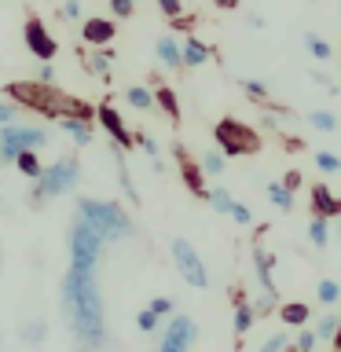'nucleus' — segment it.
I'll return each instance as SVG.
<instances>
[{
    "mask_svg": "<svg viewBox=\"0 0 341 352\" xmlns=\"http://www.w3.org/2000/svg\"><path fill=\"white\" fill-rule=\"evenodd\" d=\"M59 132H66L77 147H92V121H85V118H59Z\"/></svg>",
    "mask_w": 341,
    "mask_h": 352,
    "instance_id": "a211bd4d",
    "label": "nucleus"
},
{
    "mask_svg": "<svg viewBox=\"0 0 341 352\" xmlns=\"http://www.w3.org/2000/svg\"><path fill=\"white\" fill-rule=\"evenodd\" d=\"M154 103L165 110V118L180 121V99H176V92H173L169 85H158V88H154Z\"/></svg>",
    "mask_w": 341,
    "mask_h": 352,
    "instance_id": "cd10ccee",
    "label": "nucleus"
},
{
    "mask_svg": "<svg viewBox=\"0 0 341 352\" xmlns=\"http://www.w3.org/2000/svg\"><path fill=\"white\" fill-rule=\"evenodd\" d=\"M198 165H202V173H206V176H224V169H228V158H224L220 151H206Z\"/></svg>",
    "mask_w": 341,
    "mask_h": 352,
    "instance_id": "f704fd0d",
    "label": "nucleus"
},
{
    "mask_svg": "<svg viewBox=\"0 0 341 352\" xmlns=\"http://www.w3.org/2000/svg\"><path fill=\"white\" fill-rule=\"evenodd\" d=\"M15 118H19V103H11V99L4 96V99H0V129L15 125Z\"/></svg>",
    "mask_w": 341,
    "mask_h": 352,
    "instance_id": "c03bdc74",
    "label": "nucleus"
},
{
    "mask_svg": "<svg viewBox=\"0 0 341 352\" xmlns=\"http://www.w3.org/2000/svg\"><path fill=\"white\" fill-rule=\"evenodd\" d=\"M272 272H275V257L261 246V242H253V275H257V283H261V290H264V294H275V297H279Z\"/></svg>",
    "mask_w": 341,
    "mask_h": 352,
    "instance_id": "4468645a",
    "label": "nucleus"
},
{
    "mask_svg": "<svg viewBox=\"0 0 341 352\" xmlns=\"http://www.w3.org/2000/svg\"><path fill=\"white\" fill-rule=\"evenodd\" d=\"M110 63H114L110 48H96L92 55H85V70L92 77H103V81H110Z\"/></svg>",
    "mask_w": 341,
    "mask_h": 352,
    "instance_id": "412c9836",
    "label": "nucleus"
},
{
    "mask_svg": "<svg viewBox=\"0 0 341 352\" xmlns=\"http://www.w3.org/2000/svg\"><path fill=\"white\" fill-rule=\"evenodd\" d=\"M77 184H81V162H77V154H63L59 162L44 165V173L37 176V180H33L30 206H33V209H41L44 202H52V198L70 195Z\"/></svg>",
    "mask_w": 341,
    "mask_h": 352,
    "instance_id": "7ed1b4c3",
    "label": "nucleus"
},
{
    "mask_svg": "<svg viewBox=\"0 0 341 352\" xmlns=\"http://www.w3.org/2000/svg\"><path fill=\"white\" fill-rule=\"evenodd\" d=\"M136 143H140V151L151 158V169L162 176V173H165V158H162V147L154 143V136H147V132H140V136H136Z\"/></svg>",
    "mask_w": 341,
    "mask_h": 352,
    "instance_id": "2f4dec72",
    "label": "nucleus"
},
{
    "mask_svg": "<svg viewBox=\"0 0 341 352\" xmlns=\"http://www.w3.org/2000/svg\"><path fill=\"white\" fill-rule=\"evenodd\" d=\"M213 140H217V151L224 158H242V154L261 151V132L239 118H220L213 125Z\"/></svg>",
    "mask_w": 341,
    "mask_h": 352,
    "instance_id": "423d86ee",
    "label": "nucleus"
},
{
    "mask_svg": "<svg viewBox=\"0 0 341 352\" xmlns=\"http://www.w3.org/2000/svg\"><path fill=\"white\" fill-rule=\"evenodd\" d=\"M22 41H26L30 55H37L41 63H52V59H55V52H59V41L52 37L48 26H44L37 15H30V19H26V26H22Z\"/></svg>",
    "mask_w": 341,
    "mask_h": 352,
    "instance_id": "9d476101",
    "label": "nucleus"
},
{
    "mask_svg": "<svg viewBox=\"0 0 341 352\" xmlns=\"http://www.w3.org/2000/svg\"><path fill=\"white\" fill-rule=\"evenodd\" d=\"M151 312L154 316H162V319H169V316H176V305H173V297H151Z\"/></svg>",
    "mask_w": 341,
    "mask_h": 352,
    "instance_id": "a19ab883",
    "label": "nucleus"
},
{
    "mask_svg": "<svg viewBox=\"0 0 341 352\" xmlns=\"http://www.w3.org/2000/svg\"><path fill=\"white\" fill-rule=\"evenodd\" d=\"M176 162H180V176H184V187L191 191L195 198H206L209 195V187H206V173H202V165H198L195 158H187V151L176 143Z\"/></svg>",
    "mask_w": 341,
    "mask_h": 352,
    "instance_id": "ddd939ff",
    "label": "nucleus"
},
{
    "mask_svg": "<svg viewBox=\"0 0 341 352\" xmlns=\"http://www.w3.org/2000/svg\"><path fill=\"white\" fill-rule=\"evenodd\" d=\"M334 352H341V334H338V341H334Z\"/></svg>",
    "mask_w": 341,
    "mask_h": 352,
    "instance_id": "6e6d98bb",
    "label": "nucleus"
},
{
    "mask_svg": "<svg viewBox=\"0 0 341 352\" xmlns=\"http://www.w3.org/2000/svg\"><path fill=\"white\" fill-rule=\"evenodd\" d=\"M0 272H4V253H0Z\"/></svg>",
    "mask_w": 341,
    "mask_h": 352,
    "instance_id": "4d7b16f0",
    "label": "nucleus"
},
{
    "mask_svg": "<svg viewBox=\"0 0 341 352\" xmlns=\"http://www.w3.org/2000/svg\"><path fill=\"white\" fill-rule=\"evenodd\" d=\"M316 334H319V345H334L338 334H341V316L338 312H327V316H319V323H316Z\"/></svg>",
    "mask_w": 341,
    "mask_h": 352,
    "instance_id": "a878e982",
    "label": "nucleus"
},
{
    "mask_svg": "<svg viewBox=\"0 0 341 352\" xmlns=\"http://www.w3.org/2000/svg\"><path fill=\"white\" fill-rule=\"evenodd\" d=\"M308 77H312L316 85H323V92H327V96H338V81H334V77H327L323 70H308Z\"/></svg>",
    "mask_w": 341,
    "mask_h": 352,
    "instance_id": "de8ad7c7",
    "label": "nucleus"
},
{
    "mask_svg": "<svg viewBox=\"0 0 341 352\" xmlns=\"http://www.w3.org/2000/svg\"><path fill=\"white\" fill-rule=\"evenodd\" d=\"M52 132L44 125H4L0 129V165H15L22 151H41Z\"/></svg>",
    "mask_w": 341,
    "mask_h": 352,
    "instance_id": "0eeeda50",
    "label": "nucleus"
},
{
    "mask_svg": "<svg viewBox=\"0 0 341 352\" xmlns=\"http://www.w3.org/2000/svg\"><path fill=\"white\" fill-rule=\"evenodd\" d=\"M158 11L169 22H176V19H184V0H158Z\"/></svg>",
    "mask_w": 341,
    "mask_h": 352,
    "instance_id": "79ce46f5",
    "label": "nucleus"
},
{
    "mask_svg": "<svg viewBox=\"0 0 341 352\" xmlns=\"http://www.w3.org/2000/svg\"><path fill=\"white\" fill-rule=\"evenodd\" d=\"M286 345H290V330H275V334H268V341L261 345V352H286Z\"/></svg>",
    "mask_w": 341,
    "mask_h": 352,
    "instance_id": "ea45409f",
    "label": "nucleus"
},
{
    "mask_svg": "<svg viewBox=\"0 0 341 352\" xmlns=\"http://www.w3.org/2000/svg\"><path fill=\"white\" fill-rule=\"evenodd\" d=\"M206 202H209V209H213V213H220V217H231V206H235V198H231L228 187H209Z\"/></svg>",
    "mask_w": 341,
    "mask_h": 352,
    "instance_id": "7c9ffc66",
    "label": "nucleus"
},
{
    "mask_svg": "<svg viewBox=\"0 0 341 352\" xmlns=\"http://www.w3.org/2000/svg\"><path fill=\"white\" fill-rule=\"evenodd\" d=\"M330 224H334V235H338V242H341V217H338V220H330Z\"/></svg>",
    "mask_w": 341,
    "mask_h": 352,
    "instance_id": "5fc2aeb1",
    "label": "nucleus"
},
{
    "mask_svg": "<svg viewBox=\"0 0 341 352\" xmlns=\"http://www.w3.org/2000/svg\"><path fill=\"white\" fill-rule=\"evenodd\" d=\"M294 349H297V352H316V349H319V334H316V327H312V330H308V327L297 330Z\"/></svg>",
    "mask_w": 341,
    "mask_h": 352,
    "instance_id": "4c0bfd02",
    "label": "nucleus"
},
{
    "mask_svg": "<svg viewBox=\"0 0 341 352\" xmlns=\"http://www.w3.org/2000/svg\"><path fill=\"white\" fill-rule=\"evenodd\" d=\"M316 301L327 305V308H334V305L341 301V283H338V279H319V286H316Z\"/></svg>",
    "mask_w": 341,
    "mask_h": 352,
    "instance_id": "473e14b6",
    "label": "nucleus"
},
{
    "mask_svg": "<svg viewBox=\"0 0 341 352\" xmlns=\"http://www.w3.org/2000/svg\"><path fill=\"white\" fill-rule=\"evenodd\" d=\"M110 11H114V19H132V11H136V0H107Z\"/></svg>",
    "mask_w": 341,
    "mask_h": 352,
    "instance_id": "49530a36",
    "label": "nucleus"
},
{
    "mask_svg": "<svg viewBox=\"0 0 341 352\" xmlns=\"http://www.w3.org/2000/svg\"><path fill=\"white\" fill-rule=\"evenodd\" d=\"M308 319H312V308H308L305 301H286V305H279V323H286L290 330L308 327Z\"/></svg>",
    "mask_w": 341,
    "mask_h": 352,
    "instance_id": "6ab92c4d",
    "label": "nucleus"
},
{
    "mask_svg": "<svg viewBox=\"0 0 341 352\" xmlns=\"http://www.w3.org/2000/svg\"><path fill=\"white\" fill-rule=\"evenodd\" d=\"M209 59H213V48H209L206 41H198L195 33H191V37H184V66L198 70V66H206Z\"/></svg>",
    "mask_w": 341,
    "mask_h": 352,
    "instance_id": "f3484780",
    "label": "nucleus"
},
{
    "mask_svg": "<svg viewBox=\"0 0 341 352\" xmlns=\"http://www.w3.org/2000/svg\"><path fill=\"white\" fill-rule=\"evenodd\" d=\"M158 323H162V316H154L151 308H140V312H136V330H140V334H154Z\"/></svg>",
    "mask_w": 341,
    "mask_h": 352,
    "instance_id": "58836bf2",
    "label": "nucleus"
},
{
    "mask_svg": "<svg viewBox=\"0 0 341 352\" xmlns=\"http://www.w3.org/2000/svg\"><path fill=\"white\" fill-rule=\"evenodd\" d=\"M250 26H257V30L264 26V15H261V11H253V15H250Z\"/></svg>",
    "mask_w": 341,
    "mask_h": 352,
    "instance_id": "864d4df0",
    "label": "nucleus"
},
{
    "mask_svg": "<svg viewBox=\"0 0 341 352\" xmlns=\"http://www.w3.org/2000/svg\"><path fill=\"white\" fill-rule=\"evenodd\" d=\"M312 213L316 217H327V220H338L341 217V198L330 191L327 184H312Z\"/></svg>",
    "mask_w": 341,
    "mask_h": 352,
    "instance_id": "2eb2a0df",
    "label": "nucleus"
},
{
    "mask_svg": "<svg viewBox=\"0 0 341 352\" xmlns=\"http://www.w3.org/2000/svg\"><path fill=\"white\" fill-rule=\"evenodd\" d=\"M253 323H257V312H253V305L242 297V290H235V338H246L250 330H253Z\"/></svg>",
    "mask_w": 341,
    "mask_h": 352,
    "instance_id": "aec40b11",
    "label": "nucleus"
},
{
    "mask_svg": "<svg viewBox=\"0 0 341 352\" xmlns=\"http://www.w3.org/2000/svg\"><path fill=\"white\" fill-rule=\"evenodd\" d=\"M239 88L246 92V99H253V103H261V107H272V92H268V85L257 81V77H242Z\"/></svg>",
    "mask_w": 341,
    "mask_h": 352,
    "instance_id": "c85d7f7f",
    "label": "nucleus"
},
{
    "mask_svg": "<svg viewBox=\"0 0 341 352\" xmlns=\"http://www.w3.org/2000/svg\"><path fill=\"white\" fill-rule=\"evenodd\" d=\"M264 195H268V202L279 209V213H294V191L283 180H272L268 187H264Z\"/></svg>",
    "mask_w": 341,
    "mask_h": 352,
    "instance_id": "5701e85b",
    "label": "nucleus"
},
{
    "mask_svg": "<svg viewBox=\"0 0 341 352\" xmlns=\"http://www.w3.org/2000/svg\"><path fill=\"white\" fill-rule=\"evenodd\" d=\"M15 165H19V173H22V176H30V184L44 173V165H41V158H37V151H22L19 158H15Z\"/></svg>",
    "mask_w": 341,
    "mask_h": 352,
    "instance_id": "72a5a7b5",
    "label": "nucleus"
},
{
    "mask_svg": "<svg viewBox=\"0 0 341 352\" xmlns=\"http://www.w3.org/2000/svg\"><path fill=\"white\" fill-rule=\"evenodd\" d=\"M283 184H286V187H290V191H297V187H301V184H305V173H301V169H290V173H286V176H283Z\"/></svg>",
    "mask_w": 341,
    "mask_h": 352,
    "instance_id": "09e8293b",
    "label": "nucleus"
},
{
    "mask_svg": "<svg viewBox=\"0 0 341 352\" xmlns=\"http://www.w3.org/2000/svg\"><path fill=\"white\" fill-rule=\"evenodd\" d=\"M275 305H279V297H275V294H264V290H261V297L253 301V312H257V316H268V312H275Z\"/></svg>",
    "mask_w": 341,
    "mask_h": 352,
    "instance_id": "a18cd8bd",
    "label": "nucleus"
},
{
    "mask_svg": "<svg viewBox=\"0 0 341 352\" xmlns=\"http://www.w3.org/2000/svg\"><path fill=\"white\" fill-rule=\"evenodd\" d=\"M305 48H308V55H312V59H319V63H330V59H334L330 41H323L316 30H305Z\"/></svg>",
    "mask_w": 341,
    "mask_h": 352,
    "instance_id": "bb28decb",
    "label": "nucleus"
},
{
    "mask_svg": "<svg viewBox=\"0 0 341 352\" xmlns=\"http://www.w3.org/2000/svg\"><path fill=\"white\" fill-rule=\"evenodd\" d=\"M66 250H70V268H81V272H96L99 257H103L107 250V239L99 235V231L88 224L85 217L70 220V235H66Z\"/></svg>",
    "mask_w": 341,
    "mask_h": 352,
    "instance_id": "39448f33",
    "label": "nucleus"
},
{
    "mask_svg": "<svg viewBox=\"0 0 341 352\" xmlns=\"http://www.w3.org/2000/svg\"><path fill=\"white\" fill-rule=\"evenodd\" d=\"M118 37V22L103 19V15H88L81 22V41L92 44V48H110V41Z\"/></svg>",
    "mask_w": 341,
    "mask_h": 352,
    "instance_id": "f8f14e48",
    "label": "nucleus"
},
{
    "mask_svg": "<svg viewBox=\"0 0 341 352\" xmlns=\"http://www.w3.org/2000/svg\"><path fill=\"white\" fill-rule=\"evenodd\" d=\"M59 308H63V319L74 334L77 352H103L110 345L107 308H103L96 272H81V268L66 272L59 283Z\"/></svg>",
    "mask_w": 341,
    "mask_h": 352,
    "instance_id": "f257e3e1",
    "label": "nucleus"
},
{
    "mask_svg": "<svg viewBox=\"0 0 341 352\" xmlns=\"http://www.w3.org/2000/svg\"><path fill=\"white\" fill-rule=\"evenodd\" d=\"M195 341H198V323L191 316L176 312V316H169V323H165L154 352H191Z\"/></svg>",
    "mask_w": 341,
    "mask_h": 352,
    "instance_id": "1a4fd4ad",
    "label": "nucleus"
},
{
    "mask_svg": "<svg viewBox=\"0 0 341 352\" xmlns=\"http://www.w3.org/2000/svg\"><path fill=\"white\" fill-rule=\"evenodd\" d=\"M96 121L103 125L107 136L114 140V147H121V151L132 147V140H136V136H132V132L125 129V121H121V114L114 110V103H99V107H96Z\"/></svg>",
    "mask_w": 341,
    "mask_h": 352,
    "instance_id": "9b49d317",
    "label": "nucleus"
},
{
    "mask_svg": "<svg viewBox=\"0 0 341 352\" xmlns=\"http://www.w3.org/2000/svg\"><path fill=\"white\" fill-rule=\"evenodd\" d=\"M213 8H220V11H235L239 8V0H209Z\"/></svg>",
    "mask_w": 341,
    "mask_h": 352,
    "instance_id": "603ef678",
    "label": "nucleus"
},
{
    "mask_svg": "<svg viewBox=\"0 0 341 352\" xmlns=\"http://www.w3.org/2000/svg\"><path fill=\"white\" fill-rule=\"evenodd\" d=\"M77 217H85L107 242H125L136 235L132 217L118 202H103V198H77Z\"/></svg>",
    "mask_w": 341,
    "mask_h": 352,
    "instance_id": "20e7f679",
    "label": "nucleus"
},
{
    "mask_svg": "<svg viewBox=\"0 0 341 352\" xmlns=\"http://www.w3.org/2000/svg\"><path fill=\"white\" fill-rule=\"evenodd\" d=\"M330 235H334V224H330L327 217H316L312 213V220H308V242H312L316 250H327L330 246Z\"/></svg>",
    "mask_w": 341,
    "mask_h": 352,
    "instance_id": "4be33fe9",
    "label": "nucleus"
},
{
    "mask_svg": "<svg viewBox=\"0 0 341 352\" xmlns=\"http://www.w3.org/2000/svg\"><path fill=\"white\" fill-rule=\"evenodd\" d=\"M63 19H81V0H66V4H63Z\"/></svg>",
    "mask_w": 341,
    "mask_h": 352,
    "instance_id": "3c124183",
    "label": "nucleus"
},
{
    "mask_svg": "<svg viewBox=\"0 0 341 352\" xmlns=\"http://www.w3.org/2000/svg\"><path fill=\"white\" fill-rule=\"evenodd\" d=\"M114 162H118V184H121V191L129 195L132 206H140V191H136V184H132V173H129V165H125V151H121V147H114Z\"/></svg>",
    "mask_w": 341,
    "mask_h": 352,
    "instance_id": "b1692460",
    "label": "nucleus"
},
{
    "mask_svg": "<svg viewBox=\"0 0 341 352\" xmlns=\"http://www.w3.org/2000/svg\"><path fill=\"white\" fill-rule=\"evenodd\" d=\"M169 253H173V264H176V272H180V279L187 286H195V290H206L209 286V268L202 264V253H198L187 239H173Z\"/></svg>",
    "mask_w": 341,
    "mask_h": 352,
    "instance_id": "6e6552de",
    "label": "nucleus"
},
{
    "mask_svg": "<svg viewBox=\"0 0 341 352\" xmlns=\"http://www.w3.org/2000/svg\"><path fill=\"white\" fill-rule=\"evenodd\" d=\"M37 81H41V85H55V66H52V63H41Z\"/></svg>",
    "mask_w": 341,
    "mask_h": 352,
    "instance_id": "8fccbe9b",
    "label": "nucleus"
},
{
    "mask_svg": "<svg viewBox=\"0 0 341 352\" xmlns=\"http://www.w3.org/2000/svg\"><path fill=\"white\" fill-rule=\"evenodd\" d=\"M121 96H125V103H129L132 110H143V114L158 107V103H154V92H151V88H143V85H129Z\"/></svg>",
    "mask_w": 341,
    "mask_h": 352,
    "instance_id": "393cba45",
    "label": "nucleus"
},
{
    "mask_svg": "<svg viewBox=\"0 0 341 352\" xmlns=\"http://www.w3.org/2000/svg\"><path fill=\"white\" fill-rule=\"evenodd\" d=\"M154 55H158V63L165 70H180L184 66V41H176L173 33H165V37H158V44H154Z\"/></svg>",
    "mask_w": 341,
    "mask_h": 352,
    "instance_id": "dca6fc26",
    "label": "nucleus"
},
{
    "mask_svg": "<svg viewBox=\"0 0 341 352\" xmlns=\"http://www.w3.org/2000/svg\"><path fill=\"white\" fill-rule=\"evenodd\" d=\"M4 96L19 107H30L44 118H85V121H96V107L81 103V99L59 92V85H41V81H11L4 85Z\"/></svg>",
    "mask_w": 341,
    "mask_h": 352,
    "instance_id": "f03ea898",
    "label": "nucleus"
},
{
    "mask_svg": "<svg viewBox=\"0 0 341 352\" xmlns=\"http://www.w3.org/2000/svg\"><path fill=\"white\" fill-rule=\"evenodd\" d=\"M312 162H316V169H319V173H327V176L341 173V158H338L334 151H316V154H312Z\"/></svg>",
    "mask_w": 341,
    "mask_h": 352,
    "instance_id": "c9c22d12",
    "label": "nucleus"
},
{
    "mask_svg": "<svg viewBox=\"0 0 341 352\" xmlns=\"http://www.w3.org/2000/svg\"><path fill=\"white\" fill-rule=\"evenodd\" d=\"M19 338L26 341V345H44V338H48V323H41V319H33L30 327L19 330Z\"/></svg>",
    "mask_w": 341,
    "mask_h": 352,
    "instance_id": "e433bc0d",
    "label": "nucleus"
},
{
    "mask_svg": "<svg viewBox=\"0 0 341 352\" xmlns=\"http://www.w3.org/2000/svg\"><path fill=\"white\" fill-rule=\"evenodd\" d=\"M308 129L330 136V132H338V114L334 110H308Z\"/></svg>",
    "mask_w": 341,
    "mask_h": 352,
    "instance_id": "c756f323",
    "label": "nucleus"
},
{
    "mask_svg": "<svg viewBox=\"0 0 341 352\" xmlns=\"http://www.w3.org/2000/svg\"><path fill=\"white\" fill-rule=\"evenodd\" d=\"M231 220H235L239 228H250L253 224V209L246 202H235V206H231Z\"/></svg>",
    "mask_w": 341,
    "mask_h": 352,
    "instance_id": "37998d69",
    "label": "nucleus"
}]
</instances>
